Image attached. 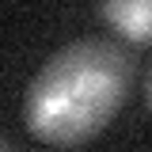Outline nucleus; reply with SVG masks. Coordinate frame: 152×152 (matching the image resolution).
I'll return each instance as SVG.
<instances>
[{"label": "nucleus", "mask_w": 152, "mask_h": 152, "mask_svg": "<svg viewBox=\"0 0 152 152\" xmlns=\"http://www.w3.org/2000/svg\"><path fill=\"white\" fill-rule=\"evenodd\" d=\"M4 152H12V145H8V141H4Z\"/></svg>", "instance_id": "nucleus-4"}, {"label": "nucleus", "mask_w": 152, "mask_h": 152, "mask_svg": "<svg viewBox=\"0 0 152 152\" xmlns=\"http://www.w3.org/2000/svg\"><path fill=\"white\" fill-rule=\"evenodd\" d=\"M145 99H148V107H152V69H148V76H145Z\"/></svg>", "instance_id": "nucleus-3"}, {"label": "nucleus", "mask_w": 152, "mask_h": 152, "mask_svg": "<svg viewBox=\"0 0 152 152\" xmlns=\"http://www.w3.org/2000/svg\"><path fill=\"white\" fill-rule=\"evenodd\" d=\"M95 12L129 42H152V0H103Z\"/></svg>", "instance_id": "nucleus-2"}, {"label": "nucleus", "mask_w": 152, "mask_h": 152, "mask_svg": "<svg viewBox=\"0 0 152 152\" xmlns=\"http://www.w3.org/2000/svg\"><path fill=\"white\" fill-rule=\"evenodd\" d=\"M133 84V53L103 34L76 38L46 57L23 95V126L31 137L72 148L110 122Z\"/></svg>", "instance_id": "nucleus-1"}]
</instances>
